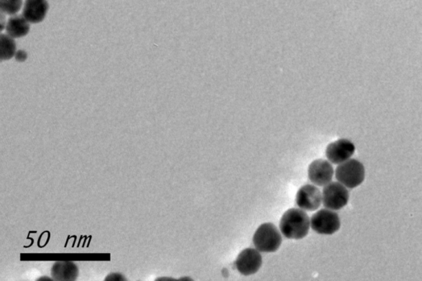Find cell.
<instances>
[{
	"mask_svg": "<svg viewBox=\"0 0 422 281\" xmlns=\"http://www.w3.org/2000/svg\"><path fill=\"white\" fill-rule=\"evenodd\" d=\"M308 214L300 209H291L283 214L280 223L281 233L289 239H302L309 230Z\"/></svg>",
	"mask_w": 422,
	"mask_h": 281,
	"instance_id": "1",
	"label": "cell"
},
{
	"mask_svg": "<svg viewBox=\"0 0 422 281\" xmlns=\"http://www.w3.org/2000/svg\"><path fill=\"white\" fill-rule=\"evenodd\" d=\"M282 243L279 230L274 225L267 223L259 227L254 236L256 249L263 253H274Z\"/></svg>",
	"mask_w": 422,
	"mask_h": 281,
	"instance_id": "2",
	"label": "cell"
},
{
	"mask_svg": "<svg viewBox=\"0 0 422 281\" xmlns=\"http://www.w3.org/2000/svg\"><path fill=\"white\" fill-rule=\"evenodd\" d=\"M364 165L357 159H350L337 168L336 177L342 185L350 189L357 188L365 180Z\"/></svg>",
	"mask_w": 422,
	"mask_h": 281,
	"instance_id": "3",
	"label": "cell"
},
{
	"mask_svg": "<svg viewBox=\"0 0 422 281\" xmlns=\"http://www.w3.org/2000/svg\"><path fill=\"white\" fill-rule=\"evenodd\" d=\"M311 226L313 230L318 234L332 235L340 229V218L337 213L328 210H321L312 216Z\"/></svg>",
	"mask_w": 422,
	"mask_h": 281,
	"instance_id": "4",
	"label": "cell"
},
{
	"mask_svg": "<svg viewBox=\"0 0 422 281\" xmlns=\"http://www.w3.org/2000/svg\"><path fill=\"white\" fill-rule=\"evenodd\" d=\"M349 192L344 185L338 183H331L326 185L322 192V201L326 208L338 210L348 203Z\"/></svg>",
	"mask_w": 422,
	"mask_h": 281,
	"instance_id": "5",
	"label": "cell"
},
{
	"mask_svg": "<svg viewBox=\"0 0 422 281\" xmlns=\"http://www.w3.org/2000/svg\"><path fill=\"white\" fill-rule=\"evenodd\" d=\"M263 258L258 251L252 249H244L238 256L235 265L239 273L243 276L254 275L262 267Z\"/></svg>",
	"mask_w": 422,
	"mask_h": 281,
	"instance_id": "6",
	"label": "cell"
},
{
	"mask_svg": "<svg viewBox=\"0 0 422 281\" xmlns=\"http://www.w3.org/2000/svg\"><path fill=\"white\" fill-rule=\"evenodd\" d=\"M355 147L348 139H341L330 144L326 150V156L330 162L341 164L354 155Z\"/></svg>",
	"mask_w": 422,
	"mask_h": 281,
	"instance_id": "7",
	"label": "cell"
},
{
	"mask_svg": "<svg viewBox=\"0 0 422 281\" xmlns=\"http://www.w3.org/2000/svg\"><path fill=\"white\" fill-rule=\"evenodd\" d=\"M322 198V194L318 188L313 185H305L297 193L296 204L301 209L313 212L320 208Z\"/></svg>",
	"mask_w": 422,
	"mask_h": 281,
	"instance_id": "8",
	"label": "cell"
},
{
	"mask_svg": "<svg viewBox=\"0 0 422 281\" xmlns=\"http://www.w3.org/2000/svg\"><path fill=\"white\" fill-rule=\"evenodd\" d=\"M333 168L328 161L318 159L313 161L309 168V177L313 184L328 185L333 177Z\"/></svg>",
	"mask_w": 422,
	"mask_h": 281,
	"instance_id": "9",
	"label": "cell"
},
{
	"mask_svg": "<svg viewBox=\"0 0 422 281\" xmlns=\"http://www.w3.org/2000/svg\"><path fill=\"white\" fill-rule=\"evenodd\" d=\"M49 10L47 0H26L23 15L29 23L36 24L43 22Z\"/></svg>",
	"mask_w": 422,
	"mask_h": 281,
	"instance_id": "10",
	"label": "cell"
},
{
	"mask_svg": "<svg viewBox=\"0 0 422 281\" xmlns=\"http://www.w3.org/2000/svg\"><path fill=\"white\" fill-rule=\"evenodd\" d=\"M7 34L12 38H22L30 32V24L23 15H14L6 23Z\"/></svg>",
	"mask_w": 422,
	"mask_h": 281,
	"instance_id": "11",
	"label": "cell"
},
{
	"mask_svg": "<svg viewBox=\"0 0 422 281\" xmlns=\"http://www.w3.org/2000/svg\"><path fill=\"white\" fill-rule=\"evenodd\" d=\"M77 274V267L72 262H57L52 267V276L56 280H76Z\"/></svg>",
	"mask_w": 422,
	"mask_h": 281,
	"instance_id": "12",
	"label": "cell"
},
{
	"mask_svg": "<svg viewBox=\"0 0 422 281\" xmlns=\"http://www.w3.org/2000/svg\"><path fill=\"white\" fill-rule=\"evenodd\" d=\"M16 43L12 37L1 34L0 37V58L1 60H10L16 54Z\"/></svg>",
	"mask_w": 422,
	"mask_h": 281,
	"instance_id": "13",
	"label": "cell"
},
{
	"mask_svg": "<svg viewBox=\"0 0 422 281\" xmlns=\"http://www.w3.org/2000/svg\"><path fill=\"white\" fill-rule=\"evenodd\" d=\"M23 6V0H0L2 12L8 15H15Z\"/></svg>",
	"mask_w": 422,
	"mask_h": 281,
	"instance_id": "14",
	"label": "cell"
},
{
	"mask_svg": "<svg viewBox=\"0 0 422 281\" xmlns=\"http://www.w3.org/2000/svg\"><path fill=\"white\" fill-rule=\"evenodd\" d=\"M15 59L19 62H24L27 59V54L24 51H19L15 54Z\"/></svg>",
	"mask_w": 422,
	"mask_h": 281,
	"instance_id": "15",
	"label": "cell"
},
{
	"mask_svg": "<svg viewBox=\"0 0 422 281\" xmlns=\"http://www.w3.org/2000/svg\"><path fill=\"white\" fill-rule=\"evenodd\" d=\"M106 280H124V279L122 278V276L121 275L113 274V275L109 276V278H107Z\"/></svg>",
	"mask_w": 422,
	"mask_h": 281,
	"instance_id": "16",
	"label": "cell"
}]
</instances>
